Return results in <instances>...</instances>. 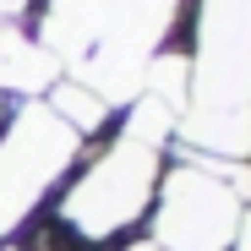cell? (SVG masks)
<instances>
[{"instance_id":"cell-1","label":"cell","mask_w":251,"mask_h":251,"mask_svg":"<svg viewBox=\"0 0 251 251\" xmlns=\"http://www.w3.org/2000/svg\"><path fill=\"white\" fill-rule=\"evenodd\" d=\"M153 175H158V148L153 142H115L88 175L71 186V197L60 202V219L88 235L104 240L115 229H126L131 219H142V207L153 197Z\"/></svg>"},{"instance_id":"cell-2","label":"cell","mask_w":251,"mask_h":251,"mask_svg":"<svg viewBox=\"0 0 251 251\" xmlns=\"http://www.w3.org/2000/svg\"><path fill=\"white\" fill-rule=\"evenodd\" d=\"M240 229V197L229 180L207 170H175L153 213V246L158 251H229Z\"/></svg>"},{"instance_id":"cell-3","label":"cell","mask_w":251,"mask_h":251,"mask_svg":"<svg viewBox=\"0 0 251 251\" xmlns=\"http://www.w3.org/2000/svg\"><path fill=\"white\" fill-rule=\"evenodd\" d=\"M71 148H76V131L55 109L27 104L17 115V126L0 142V229H11L50 191V180L71 164Z\"/></svg>"},{"instance_id":"cell-4","label":"cell","mask_w":251,"mask_h":251,"mask_svg":"<svg viewBox=\"0 0 251 251\" xmlns=\"http://www.w3.org/2000/svg\"><path fill=\"white\" fill-rule=\"evenodd\" d=\"M207 55H202V82L224 104L251 93V0H213L207 6Z\"/></svg>"},{"instance_id":"cell-5","label":"cell","mask_w":251,"mask_h":251,"mask_svg":"<svg viewBox=\"0 0 251 251\" xmlns=\"http://www.w3.org/2000/svg\"><path fill=\"white\" fill-rule=\"evenodd\" d=\"M44 55L27 38H17L11 22H0V82H44Z\"/></svg>"},{"instance_id":"cell-6","label":"cell","mask_w":251,"mask_h":251,"mask_svg":"<svg viewBox=\"0 0 251 251\" xmlns=\"http://www.w3.org/2000/svg\"><path fill=\"white\" fill-rule=\"evenodd\" d=\"M55 115L66 126H99L104 120V99L88 93V88H76V82H60L55 88Z\"/></svg>"},{"instance_id":"cell-7","label":"cell","mask_w":251,"mask_h":251,"mask_svg":"<svg viewBox=\"0 0 251 251\" xmlns=\"http://www.w3.org/2000/svg\"><path fill=\"white\" fill-rule=\"evenodd\" d=\"M235 251H251V213H240V229H235Z\"/></svg>"},{"instance_id":"cell-8","label":"cell","mask_w":251,"mask_h":251,"mask_svg":"<svg viewBox=\"0 0 251 251\" xmlns=\"http://www.w3.org/2000/svg\"><path fill=\"white\" fill-rule=\"evenodd\" d=\"M17 6H22V0H0V11H17Z\"/></svg>"},{"instance_id":"cell-9","label":"cell","mask_w":251,"mask_h":251,"mask_svg":"<svg viewBox=\"0 0 251 251\" xmlns=\"http://www.w3.org/2000/svg\"><path fill=\"white\" fill-rule=\"evenodd\" d=\"M142 251H158V246H142Z\"/></svg>"}]
</instances>
